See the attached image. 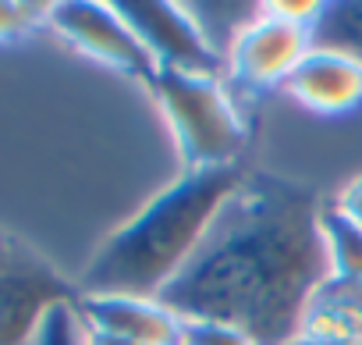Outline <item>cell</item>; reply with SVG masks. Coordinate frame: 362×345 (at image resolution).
Segmentation results:
<instances>
[{
    "instance_id": "cell-1",
    "label": "cell",
    "mask_w": 362,
    "mask_h": 345,
    "mask_svg": "<svg viewBox=\"0 0 362 345\" xmlns=\"http://www.w3.org/2000/svg\"><path fill=\"white\" fill-rule=\"evenodd\" d=\"M320 210L313 189L249 175L160 299L181 320H221L263 345H284L316 292L330 285Z\"/></svg>"
},
{
    "instance_id": "cell-2",
    "label": "cell",
    "mask_w": 362,
    "mask_h": 345,
    "mask_svg": "<svg viewBox=\"0 0 362 345\" xmlns=\"http://www.w3.org/2000/svg\"><path fill=\"white\" fill-rule=\"evenodd\" d=\"M245 179L249 171L242 164L181 171L177 182L156 193L135 217L103 239L75 281L78 295L160 299L192 264L214 221L245 186Z\"/></svg>"
},
{
    "instance_id": "cell-3",
    "label": "cell",
    "mask_w": 362,
    "mask_h": 345,
    "mask_svg": "<svg viewBox=\"0 0 362 345\" xmlns=\"http://www.w3.org/2000/svg\"><path fill=\"white\" fill-rule=\"evenodd\" d=\"M149 93L185 160V171L231 167L242 160L249 146V121L224 75L160 68L149 79Z\"/></svg>"
},
{
    "instance_id": "cell-4",
    "label": "cell",
    "mask_w": 362,
    "mask_h": 345,
    "mask_svg": "<svg viewBox=\"0 0 362 345\" xmlns=\"http://www.w3.org/2000/svg\"><path fill=\"white\" fill-rule=\"evenodd\" d=\"M47 29L57 40H64L75 54H82L103 68L135 75L146 86L156 75L153 57L146 54L139 36L128 29V22L121 18L114 0L110 4L107 0H61V4H50Z\"/></svg>"
},
{
    "instance_id": "cell-5",
    "label": "cell",
    "mask_w": 362,
    "mask_h": 345,
    "mask_svg": "<svg viewBox=\"0 0 362 345\" xmlns=\"http://www.w3.org/2000/svg\"><path fill=\"white\" fill-rule=\"evenodd\" d=\"M313 50V29L281 22L267 11L235 40V47L224 57V79L231 89L242 93H274L284 89L288 79L298 72V64Z\"/></svg>"
},
{
    "instance_id": "cell-6",
    "label": "cell",
    "mask_w": 362,
    "mask_h": 345,
    "mask_svg": "<svg viewBox=\"0 0 362 345\" xmlns=\"http://www.w3.org/2000/svg\"><path fill=\"white\" fill-rule=\"evenodd\" d=\"M128 29L139 36L156 72H196V75H224V57L206 43L196 18L177 0H114Z\"/></svg>"
},
{
    "instance_id": "cell-7",
    "label": "cell",
    "mask_w": 362,
    "mask_h": 345,
    "mask_svg": "<svg viewBox=\"0 0 362 345\" xmlns=\"http://www.w3.org/2000/svg\"><path fill=\"white\" fill-rule=\"evenodd\" d=\"M75 295V281H68L33 246L18 242L11 260L0 267V345H29L43 317Z\"/></svg>"
},
{
    "instance_id": "cell-8",
    "label": "cell",
    "mask_w": 362,
    "mask_h": 345,
    "mask_svg": "<svg viewBox=\"0 0 362 345\" xmlns=\"http://www.w3.org/2000/svg\"><path fill=\"white\" fill-rule=\"evenodd\" d=\"M281 93L309 114L344 118L362 107V64L344 54L313 47Z\"/></svg>"
},
{
    "instance_id": "cell-9",
    "label": "cell",
    "mask_w": 362,
    "mask_h": 345,
    "mask_svg": "<svg viewBox=\"0 0 362 345\" xmlns=\"http://www.w3.org/2000/svg\"><path fill=\"white\" fill-rule=\"evenodd\" d=\"M89 331L128 338L139 345H177L181 320L163 299L149 295H78Z\"/></svg>"
},
{
    "instance_id": "cell-10",
    "label": "cell",
    "mask_w": 362,
    "mask_h": 345,
    "mask_svg": "<svg viewBox=\"0 0 362 345\" xmlns=\"http://www.w3.org/2000/svg\"><path fill=\"white\" fill-rule=\"evenodd\" d=\"M298 334L316 345H362V302L344 285H323L309 302Z\"/></svg>"
},
{
    "instance_id": "cell-11",
    "label": "cell",
    "mask_w": 362,
    "mask_h": 345,
    "mask_svg": "<svg viewBox=\"0 0 362 345\" xmlns=\"http://www.w3.org/2000/svg\"><path fill=\"white\" fill-rule=\"evenodd\" d=\"M320 239L330 267L334 285H358L362 281V228L351 225L330 200L320 210Z\"/></svg>"
},
{
    "instance_id": "cell-12",
    "label": "cell",
    "mask_w": 362,
    "mask_h": 345,
    "mask_svg": "<svg viewBox=\"0 0 362 345\" xmlns=\"http://www.w3.org/2000/svg\"><path fill=\"white\" fill-rule=\"evenodd\" d=\"M313 47L344 54L362 64V0H330L313 26Z\"/></svg>"
},
{
    "instance_id": "cell-13",
    "label": "cell",
    "mask_w": 362,
    "mask_h": 345,
    "mask_svg": "<svg viewBox=\"0 0 362 345\" xmlns=\"http://www.w3.org/2000/svg\"><path fill=\"white\" fill-rule=\"evenodd\" d=\"M185 8L196 18V26L206 36V43L221 57H228L235 40L263 15V4H235V0H228V4H206V0H199V4H185Z\"/></svg>"
},
{
    "instance_id": "cell-14",
    "label": "cell",
    "mask_w": 362,
    "mask_h": 345,
    "mask_svg": "<svg viewBox=\"0 0 362 345\" xmlns=\"http://www.w3.org/2000/svg\"><path fill=\"white\" fill-rule=\"evenodd\" d=\"M29 345H89V324L78 310V295L57 302L43 317V324Z\"/></svg>"
},
{
    "instance_id": "cell-15",
    "label": "cell",
    "mask_w": 362,
    "mask_h": 345,
    "mask_svg": "<svg viewBox=\"0 0 362 345\" xmlns=\"http://www.w3.org/2000/svg\"><path fill=\"white\" fill-rule=\"evenodd\" d=\"M177 345H263L256 334L221 320H185Z\"/></svg>"
},
{
    "instance_id": "cell-16",
    "label": "cell",
    "mask_w": 362,
    "mask_h": 345,
    "mask_svg": "<svg viewBox=\"0 0 362 345\" xmlns=\"http://www.w3.org/2000/svg\"><path fill=\"white\" fill-rule=\"evenodd\" d=\"M50 4H22V0H0V43L18 40L36 26H47Z\"/></svg>"
},
{
    "instance_id": "cell-17",
    "label": "cell",
    "mask_w": 362,
    "mask_h": 345,
    "mask_svg": "<svg viewBox=\"0 0 362 345\" xmlns=\"http://www.w3.org/2000/svg\"><path fill=\"white\" fill-rule=\"evenodd\" d=\"M267 11L281 22H291V26H302V29H313L323 4L320 0H267Z\"/></svg>"
},
{
    "instance_id": "cell-18",
    "label": "cell",
    "mask_w": 362,
    "mask_h": 345,
    "mask_svg": "<svg viewBox=\"0 0 362 345\" xmlns=\"http://www.w3.org/2000/svg\"><path fill=\"white\" fill-rule=\"evenodd\" d=\"M330 203L351 221V225H358L362 228V175H355V179H348L334 196H330Z\"/></svg>"
},
{
    "instance_id": "cell-19",
    "label": "cell",
    "mask_w": 362,
    "mask_h": 345,
    "mask_svg": "<svg viewBox=\"0 0 362 345\" xmlns=\"http://www.w3.org/2000/svg\"><path fill=\"white\" fill-rule=\"evenodd\" d=\"M89 345H139V341L114 338V334H103V331H89Z\"/></svg>"
},
{
    "instance_id": "cell-20",
    "label": "cell",
    "mask_w": 362,
    "mask_h": 345,
    "mask_svg": "<svg viewBox=\"0 0 362 345\" xmlns=\"http://www.w3.org/2000/svg\"><path fill=\"white\" fill-rule=\"evenodd\" d=\"M15 246H18V239H15V235H8V232H0V267H4V264L11 260Z\"/></svg>"
},
{
    "instance_id": "cell-21",
    "label": "cell",
    "mask_w": 362,
    "mask_h": 345,
    "mask_svg": "<svg viewBox=\"0 0 362 345\" xmlns=\"http://www.w3.org/2000/svg\"><path fill=\"white\" fill-rule=\"evenodd\" d=\"M284 345H316V341H309V338H302V334H295V338H288Z\"/></svg>"
}]
</instances>
